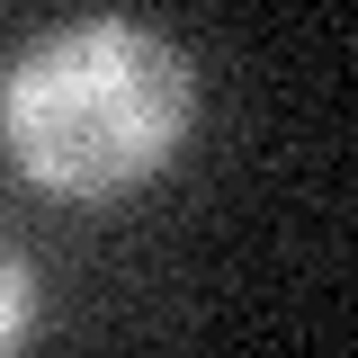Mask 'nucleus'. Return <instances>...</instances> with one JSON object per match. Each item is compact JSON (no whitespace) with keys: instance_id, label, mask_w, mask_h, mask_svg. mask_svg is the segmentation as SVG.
Segmentation results:
<instances>
[{"instance_id":"f257e3e1","label":"nucleus","mask_w":358,"mask_h":358,"mask_svg":"<svg viewBox=\"0 0 358 358\" xmlns=\"http://www.w3.org/2000/svg\"><path fill=\"white\" fill-rule=\"evenodd\" d=\"M0 117L27 179L63 197H108L162 171L188 134V54L134 18H72L18 54Z\"/></svg>"},{"instance_id":"f03ea898","label":"nucleus","mask_w":358,"mask_h":358,"mask_svg":"<svg viewBox=\"0 0 358 358\" xmlns=\"http://www.w3.org/2000/svg\"><path fill=\"white\" fill-rule=\"evenodd\" d=\"M27 322H36V278H27L18 251H0V358L27 341Z\"/></svg>"}]
</instances>
